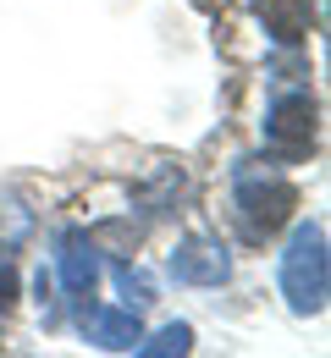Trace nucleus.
Wrapping results in <instances>:
<instances>
[{
	"label": "nucleus",
	"mask_w": 331,
	"mask_h": 358,
	"mask_svg": "<svg viewBox=\"0 0 331 358\" xmlns=\"http://www.w3.org/2000/svg\"><path fill=\"white\" fill-rule=\"evenodd\" d=\"M282 298L293 314L326 309V226L304 221L282 254Z\"/></svg>",
	"instance_id": "1"
},
{
	"label": "nucleus",
	"mask_w": 331,
	"mask_h": 358,
	"mask_svg": "<svg viewBox=\"0 0 331 358\" xmlns=\"http://www.w3.org/2000/svg\"><path fill=\"white\" fill-rule=\"evenodd\" d=\"M116 287L127 292V303H133V309H149V303H155V281H149L139 265H122V270H116Z\"/></svg>",
	"instance_id": "9"
},
{
	"label": "nucleus",
	"mask_w": 331,
	"mask_h": 358,
	"mask_svg": "<svg viewBox=\"0 0 331 358\" xmlns=\"http://www.w3.org/2000/svg\"><path fill=\"white\" fill-rule=\"evenodd\" d=\"M17 303V270H11V259H0V314Z\"/></svg>",
	"instance_id": "10"
},
{
	"label": "nucleus",
	"mask_w": 331,
	"mask_h": 358,
	"mask_svg": "<svg viewBox=\"0 0 331 358\" xmlns=\"http://www.w3.org/2000/svg\"><path fill=\"white\" fill-rule=\"evenodd\" d=\"M188 348H193V331H188V325H166V331H155V336H149V342H143V336H139V353H143V358L188 353Z\"/></svg>",
	"instance_id": "8"
},
{
	"label": "nucleus",
	"mask_w": 331,
	"mask_h": 358,
	"mask_svg": "<svg viewBox=\"0 0 331 358\" xmlns=\"http://www.w3.org/2000/svg\"><path fill=\"white\" fill-rule=\"evenodd\" d=\"M55 270H61V287L72 298H89L99 281V254H94V237L89 231H61L55 237Z\"/></svg>",
	"instance_id": "4"
},
{
	"label": "nucleus",
	"mask_w": 331,
	"mask_h": 358,
	"mask_svg": "<svg viewBox=\"0 0 331 358\" xmlns=\"http://www.w3.org/2000/svg\"><path fill=\"white\" fill-rule=\"evenodd\" d=\"M83 336L105 353H133L139 348V314L133 309H83Z\"/></svg>",
	"instance_id": "6"
},
{
	"label": "nucleus",
	"mask_w": 331,
	"mask_h": 358,
	"mask_svg": "<svg viewBox=\"0 0 331 358\" xmlns=\"http://www.w3.org/2000/svg\"><path fill=\"white\" fill-rule=\"evenodd\" d=\"M237 215H243V231L260 243V237H271L276 226L298 210V187L282 177V171H271V166H237Z\"/></svg>",
	"instance_id": "2"
},
{
	"label": "nucleus",
	"mask_w": 331,
	"mask_h": 358,
	"mask_svg": "<svg viewBox=\"0 0 331 358\" xmlns=\"http://www.w3.org/2000/svg\"><path fill=\"white\" fill-rule=\"evenodd\" d=\"M260 17L282 45H298L315 22V0H260Z\"/></svg>",
	"instance_id": "7"
},
{
	"label": "nucleus",
	"mask_w": 331,
	"mask_h": 358,
	"mask_svg": "<svg viewBox=\"0 0 331 358\" xmlns=\"http://www.w3.org/2000/svg\"><path fill=\"white\" fill-rule=\"evenodd\" d=\"M171 275L188 281V287H221V281L232 275V259H227L221 243L188 237V243H177V254H171Z\"/></svg>",
	"instance_id": "5"
},
{
	"label": "nucleus",
	"mask_w": 331,
	"mask_h": 358,
	"mask_svg": "<svg viewBox=\"0 0 331 358\" xmlns=\"http://www.w3.org/2000/svg\"><path fill=\"white\" fill-rule=\"evenodd\" d=\"M315 133H321V105H315L304 89L282 94V99L271 105V116H265V143H271L276 155H304V149H315Z\"/></svg>",
	"instance_id": "3"
}]
</instances>
